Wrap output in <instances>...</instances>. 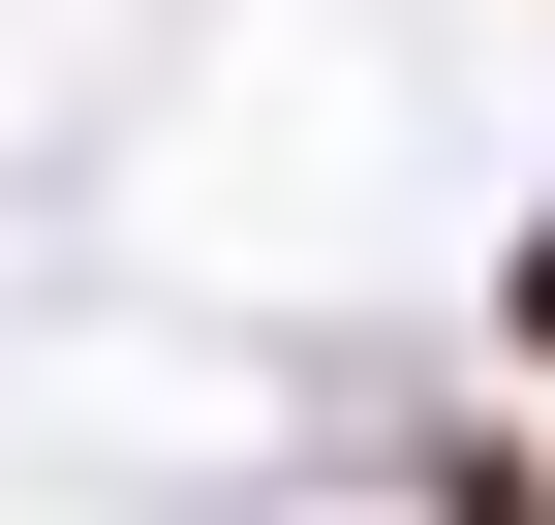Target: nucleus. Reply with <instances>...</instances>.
I'll use <instances>...</instances> for the list:
<instances>
[{
  "label": "nucleus",
  "instance_id": "nucleus-1",
  "mask_svg": "<svg viewBox=\"0 0 555 525\" xmlns=\"http://www.w3.org/2000/svg\"><path fill=\"white\" fill-rule=\"evenodd\" d=\"M525 371H555V217H525Z\"/></svg>",
  "mask_w": 555,
  "mask_h": 525
}]
</instances>
